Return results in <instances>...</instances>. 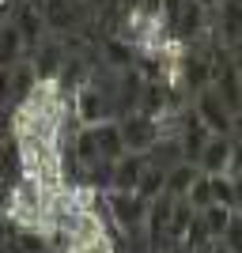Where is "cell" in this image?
Wrapping results in <instances>:
<instances>
[{
  "label": "cell",
  "mask_w": 242,
  "mask_h": 253,
  "mask_svg": "<svg viewBox=\"0 0 242 253\" xmlns=\"http://www.w3.org/2000/svg\"><path fill=\"white\" fill-rule=\"evenodd\" d=\"M11 27L19 31L23 45H27V57H31V49H38L42 38L49 34V31H46V23H42V11L34 8V0H19V4H15V11H11Z\"/></svg>",
  "instance_id": "8992f818"
},
{
  "label": "cell",
  "mask_w": 242,
  "mask_h": 253,
  "mask_svg": "<svg viewBox=\"0 0 242 253\" xmlns=\"http://www.w3.org/2000/svg\"><path fill=\"white\" fill-rule=\"evenodd\" d=\"M87 128L95 132V148H98V159H102V163H117V159L125 155L117 117H114V121H102V125H87Z\"/></svg>",
  "instance_id": "9c48e42d"
},
{
  "label": "cell",
  "mask_w": 242,
  "mask_h": 253,
  "mask_svg": "<svg viewBox=\"0 0 242 253\" xmlns=\"http://www.w3.org/2000/svg\"><path fill=\"white\" fill-rule=\"evenodd\" d=\"M102 57H106L110 68H125V72L133 68V49H129L121 38H106L102 42Z\"/></svg>",
  "instance_id": "9a60e30c"
},
{
  "label": "cell",
  "mask_w": 242,
  "mask_h": 253,
  "mask_svg": "<svg viewBox=\"0 0 242 253\" xmlns=\"http://www.w3.org/2000/svg\"><path fill=\"white\" fill-rule=\"evenodd\" d=\"M212 253H227V250H223V246H212Z\"/></svg>",
  "instance_id": "603a6c76"
},
{
  "label": "cell",
  "mask_w": 242,
  "mask_h": 253,
  "mask_svg": "<svg viewBox=\"0 0 242 253\" xmlns=\"http://www.w3.org/2000/svg\"><path fill=\"white\" fill-rule=\"evenodd\" d=\"M231 178H242V140L231 144V170H227Z\"/></svg>",
  "instance_id": "ac0fdd59"
},
{
  "label": "cell",
  "mask_w": 242,
  "mask_h": 253,
  "mask_svg": "<svg viewBox=\"0 0 242 253\" xmlns=\"http://www.w3.org/2000/svg\"><path fill=\"white\" fill-rule=\"evenodd\" d=\"M19 61H27V45H23L15 27H0V68H15Z\"/></svg>",
  "instance_id": "8fae6325"
},
{
  "label": "cell",
  "mask_w": 242,
  "mask_h": 253,
  "mask_svg": "<svg viewBox=\"0 0 242 253\" xmlns=\"http://www.w3.org/2000/svg\"><path fill=\"white\" fill-rule=\"evenodd\" d=\"M231 140H242V110L231 117Z\"/></svg>",
  "instance_id": "d6986e66"
},
{
  "label": "cell",
  "mask_w": 242,
  "mask_h": 253,
  "mask_svg": "<svg viewBox=\"0 0 242 253\" xmlns=\"http://www.w3.org/2000/svg\"><path fill=\"white\" fill-rule=\"evenodd\" d=\"M4 208H8V185L0 181V215H4Z\"/></svg>",
  "instance_id": "ffe728a7"
},
{
  "label": "cell",
  "mask_w": 242,
  "mask_h": 253,
  "mask_svg": "<svg viewBox=\"0 0 242 253\" xmlns=\"http://www.w3.org/2000/svg\"><path fill=\"white\" fill-rule=\"evenodd\" d=\"M193 4H200V8H204V11H212V8H220L223 0H193Z\"/></svg>",
  "instance_id": "7402d4cb"
},
{
  "label": "cell",
  "mask_w": 242,
  "mask_h": 253,
  "mask_svg": "<svg viewBox=\"0 0 242 253\" xmlns=\"http://www.w3.org/2000/svg\"><path fill=\"white\" fill-rule=\"evenodd\" d=\"M193 114H197V121L204 128H208L212 136H231V110L220 102V95L212 91V87H204V91H197L193 95Z\"/></svg>",
  "instance_id": "5b68a950"
},
{
  "label": "cell",
  "mask_w": 242,
  "mask_h": 253,
  "mask_svg": "<svg viewBox=\"0 0 242 253\" xmlns=\"http://www.w3.org/2000/svg\"><path fill=\"white\" fill-rule=\"evenodd\" d=\"M102 208L110 227L121 231H144V215H147V201H140L137 193H102Z\"/></svg>",
  "instance_id": "3957f363"
},
{
  "label": "cell",
  "mask_w": 242,
  "mask_h": 253,
  "mask_svg": "<svg viewBox=\"0 0 242 253\" xmlns=\"http://www.w3.org/2000/svg\"><path fill=\"white\" fill-rule=\"evenodd\" d=\"M117 128H121V144H125L129 155H151V151L163 144V132H159V121L147 114H125L117 117Z\"/></svg>",
  "instance_id": "6da1fadb"
},
{
  "label": "cell",
  "mask_w": 242,
  "mask_h": 253,
  "mask_svg": "<svg viewBox=\"0 0 242 253\" xmlns=\"http://www.w3.org/2000/svg\"><path fill=\"white\" fill-rule=\"evenodd\" d=\"M163 189H167V167H159V163L147 159L144 174L137 181V197L140 201H155V197H163Z\"/></svg>",
  "instance_id": "7c38bea8"
},
{
  "label": "cell",
  "mask_w": 242,
  "mask_h": 253,
  "mask_svg": "<svg viewBox=\"0 0 242 253\" xmlns=\"http://www.w3.org/2000/svg\"><path fill=\"white\" fill-rule=\"evenodd\" d=\"M231 215H235V208H227V204H208V208L200 211V219H204V227H208L212 242H220V234L227 231Z\"/></svg>",
  "instance_id": "5bb4252c"
},
{
  "label": "cell",
  "mask_w": 242,
  "mask_h": 253,
  "mask_svg": "<svg viewBox=\"0 0 242 253\" xmlns=\"http://www.w3.org/2000/svg\"><path fill=\"white\" fill-rule=\"evenodd\" d=\"M163 253H167V250H163Z\"/></svg>",
  "instance_id": "d4e9b609"
},
{
  "label": "cell",
  "mask_w": 242,
  "mask_h": 253,
  "mask_svg": "<svg viewBox=\"0 0 242 253\" xmlns=\"http://www.w3.org/2000/svg\"><path fill=\"white\" fill-rule=\"evenodd\" d=\"M4 140H8V136H4V132H0V144H4Z\"/></svg>",
  "instance_id": "cb8c5ba5"
},
{
  "label": "cell",
  "mask_w": 242,
  "mask_h": 253,
  "mask_svg": "<svg viewBox=\"0 0 242 253\" xmlns=\"http://www.w3.org/2000/svg\"><path fill=\"white\" fill-rule=\"evenodd\" d=\"M231 68H235V76H239V84H242V53H235V61H231Z\"/></svg>",
  "instance_id": "44dd1931"
},
{
  "label": "cell",
  "mask_w": 242,
  "mask_h": 253,
  "mask_svg": "<svg viewBox=\"0 0 242 253\" xmlns=\"http://www.w3.org/2000/svg\"><path fill=\"white\" fill-rule=\"evenodd\" d=\"M147 167V155H121L114 163V178H110V193H137V181Z\"/></svg>",
  "instance_id": "ba28073f"
},
{
  "label": "cell",
  "mask_w": 242,
  "mask_h": 253,
  "mask_svg": "<svg viewBox=\"0 0 242 253\" xmlns=\"http://www.w3.org/2000/svg\"><path fill=\"white\" fill-rule=\"evenodd\" d=\"M216 246H223L227 253H242V211H235V215H231L227 231L220 234V242H216Z\"/></svg>",
  "instance_id": "2e32d148"
},
{
  "label": "cell",
  "mask_w": 242,
  "mask_h": 253,
  "mask_svg": "<svg viewBox=\"0 0 242 253\" xmlns=\"http://www.w3.org/2000/svg\"><path fill=\"white\" fill-rule=\"evenodd\" d=\"M186 204H190L193 211H204L212 204V185H208V178H204V174H200L197 181H193V189L186 193Z\"/></svg>",
  "instance_id": "e0dca14e"
},
{
  "label": "cell",
  "mask_w": 242,
  "mask_h": 253,
  "mask_svg": "<svg viewBox=\"0 0 242 253\" xmlns=\"http://www.w3.org/2000/svg\"><path fill=\"white\" fill-rule=\"evenodd\" d=\"M200 178V170L193 167V163H174V167H167V197H174V201H186V193L193 189V181Z\"/></svg>",
  "instance_id": "30bf717a"
},
{
  "label": "cell",
  "mask_w": 242,
  "mask_h": 253,
  "mask_svg": "<svg viewBox=\"0 0 242 253\" xmlns=\"http://www.w3.org/2000/svg\"><path fill=\"white\" fill-rule=\"evenodd\" d=\"M68 110L76 114L80 125H102V121H114V102L95 80H87L84 87H76L72 98H68Z\"/></svg>",
  "instance_id": "7a4b0ae2"
},
{
  "label": "cell",
  "mask_w": 242,
  "mask_h": 253,
  "mask_svg": "<svg viewBox=\"0 0 242 253\" xmlns=\"http://www.w3.org/2000/svg\"><path fill=\"white\" fill-rule=\"evenodd\" d=\"M34 8L42 11L46 31L53 34H72L84 23V0H34Z\"/></svg>",
  "instance_id": "277c9868"
},
{
  "label": "cell",
  "mask_w": 242,
  "mask_h": 253,
  "mask_svg": "<svg viewBox=\"0 0 242 253\" xmlns=\"http://www.w3.org/2000/svg\"><path fill=\"white\" fill-rule=\"evenodd\" d=\"M231 136H212L204 148H200L197 163L193 167L200 170V174H208V178H220V174H227L231 170Z\"/></svg>",
  "instance_id": "52a82bcc"
},
{
  "label": "cell",
  "mask_w": 242,
  "mask_h": 253,
  "mask_svg": "<svg viewBox=\"0 0 242 253\" xmlns=\"http://www.w3.org/2000/svg\"><path fill=\"white\" fill-rule=\"evenodd\" d=\"M19 178H23V151H19V144L8 136L0 144V181H4V185H15Z\"/></svg>",
  "instance_id": "4fadbf2b"
}]
</instances>
